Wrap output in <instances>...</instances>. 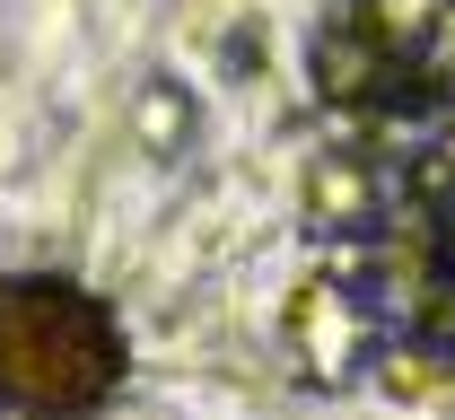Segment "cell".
Listing matches in <instances>:
<instances>
[{"label": "cell", "mask_w": 455, "mask_h": 420, "mask_svg": "<svg viewBox=\"0 0 455 420\" xmlns=\"http://www.w3.org/2000/svg\"><path fill=\"white\" fill-rule=\"evenodd\" d=\"M123 376L106 306L79 298L70 281H0V412L70 420L106 403Z\"/></svg>", "instance_id": "1"}, {"label": "cell", "mask_w": 455, "mask_h": 420, "mask_svg": "<svg viewBox=\"0 0 455 420\" xmlns=\"http://www.w3.org/2000/svg\"><path fill=\"white\" fill-rule=\"evenodd\" d=\"M289 324H298L315 376H341V368H350V342H359V298H350V281H307V298L289 306Z\"/></svg>", "instance_id": "2"}, {"label": "cell", "mask_w": 455, "mask_h": 420, "mask_svg": "<svg viewBox=\"0 0 455 420\" xmlns=\"http://www.w3.org/2000/svg\"><path fill=\"white\" fill-rule=\"evenodd\" d=\"M307 210H315L324 228H359V219L377 210V184H368V167L333 149V158L315 167V184H307Z\"/></svg>", "instance_id": "3"}, {"label": "cell", "mask_w": 455, "mask_h": 420, "mask_svg": "<svg viewBox=\"0 0 455 420\" xmlns=\"http://www.w3.org/2000/svg\"><path fill=\"white\" fill-rule=\"evenodd\" d=\"M420 61H429V79H438V88H455V0L429 18V36H420Z\"/></svg>", "instance_id": "4"}]
</instances>
